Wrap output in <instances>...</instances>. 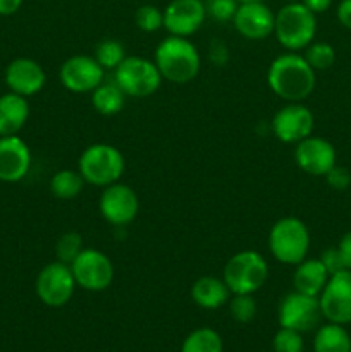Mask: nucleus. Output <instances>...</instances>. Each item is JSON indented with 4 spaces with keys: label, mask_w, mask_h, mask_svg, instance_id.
Segmentation results:
<instances>
[{
    "label": "nucleus",
    "mask_w": 351,
    "mask_h": 352,
    "mask_svg": "<svg viewBox=\"0 0 351 352\" xmlns=\"http://www.w3.org/2000/svg\"><path fill=\"white\" fill-rule=\"evenodd\" d=\"M237 6V0H205L206 17H212L219 23H229L236 14Z\"/></svg>",
    "instance_id": "33"
},
{
    "label": "nucleus",
    "mask_w": 351,
    "mask_h": 352,
    "mask_svg": "<svg viewBox=\"0 0 351 352\" xmlns=\"http://www.w3.org/2000/svg\"><path fill=\"white\" fill-rule=\"evenodd\" d=\"M191 299L196 306L203 309H219L227 305L231 299V291L224 278L200 277L191 285Z\"/></svg>",
    "instance_id": "22"
},
{
    "label": "nucleus",
    "mask_w": 351,
    "mask_h": 352,
    "mask_svg": "<svg viewBox=\"0 0 351 352\" xmlns=\"http://www.w3.org/2000/svg\"><path fill=\"white\" fill-rule=\"evenodd\" d=\"M323 177H326L327 184L332 189H336V191H346L351 186V172L348 168L339 167L337 164Z\"/></svg>",
    "instance_id": "34"
},
{
    "label": "nucleus",
    "mask_w": 351,
    "mask_h": 352,
    "mask_svg": "<svg viewBox=\"0 0 351 352\" xmlns=\"http://www.w3.org/2000/svg\"><path fill=\"white\" fill-rule=\"evenodd\" d=\"M205 19L206 9L203 0H171L164 9V28L174 36H193Z\"/></svg>",
    "instance_id": "16"
},
{
    "label": "nucleus",
    "mask_w": 351,
    "mask_h": 352,
    "mask_svg": "<svg viewBox=\"0 0 351 352\" xmlns=\"http://www.w3.org/2000/svg\"><path fill=\"white\" fill-rule=\"evenodd\" d=\"M306 9L312 10L313 14H322L326 10L330 9L332 6V0H299Z\"/></svg>",
    "instance_id": "38"
},
{
    "label": "nucleus",
    "mask_w": 351,
    "mask_h": 352,
    "mask_svg": "<svg viewBox=\"0 0 351 352\" xmlns=\"http://www.w3.org/2000/svg\"><path fill=\"white\" fill-rule=\"evenodd\" d=\"M240 3H246V2H264V0H237Z\"/></svg>",
    "instance_id": "40"
},
{
    "label": "nucleus",
    "mask_w": 351,
    "mask_h": 352,
    "mask_svg": "<svg viewBox=\"0 0 351 352\" xmlns=\"http://www.w3.org/2000/svg\"><path fill=\"white\" fill-rule=\"evenodd\" d=\"M134 23L145 33H155L164 28V10L151 3H145V6L138 7L136 14H134Z\"/></svg>",
    "instance_id": "31"
},
{
    "label": "nucleus",
    "mask_w": 351,
    "mask_h": 352,
    "mask_svg": "<svg viewBox=\"0 0 351 352\" xmlns=\"http://www.w3.org/2000/svg\"><path fill=\"white\" fill-rule=\"evenodd\" d=\"M267 85L275 96L288 103L303 102L315 89L317 72L303 55L286 52L268 65Z\"/></svg>",
    "instance_id": "1"
},
{
    "label": "nucleus",
    "mask_w": 351,
    "mask_h": 352,
    "mask_svg": "<svg viewBox=\"0 0 351 352\" xmlns=\"http://www.w3.org/2000/svg\"><path fill=\"white\" fill-rule=\"evenodd\" d=\"M222 278L231 294H255L267 282L268 263L257 251H240L227 260Z\"/></svg>",
    "instance_id": "6"
},
{
    "label": "nucleus",
    "mask_w": 351,
    "mask_h": 352,
    "mask_svg": "<svg viewBox=\"0 0 351 352\" xmlns=\"http://www.w3.org/2000/svg\"><path fill=\"white\" fill-rule=\"evenodd\" d=\"M295 162L305 174L323 177L337 164L336 148L330 141L312 134L295 144Z\"/></svg>",
    "instance_id": "15"
},
{
    "label": "nucleus",
    "mask_w": 351,
    "mask_h": 352,
    "mask_svg": "<svg viewBox=\"0 0 351 352\" xmlns=\"http://www.w3.org/2000/svg\"><path fill=\"white\" fill-rule=\"evenodd\" d=\"M30 119V103L26 96L17 93L0 95V138L14 136L26 126Z\"/></svg>",
    "instance_id": "20"
},
{
    "label": "nucleus",
    "mask_w": 351,
    "mask_h": 352,
    "mask_svg": "<svg viewBox=\"0 0 351 352\" xmlns=\"http://www.w3.org/2000/svg\"><path fill=\"white\" fill-rule=\"evenodd\" d=\"M162 74L153 60L145 57H126L114 71V81L131 98H148L162 85Z\"/></svg>",
    "instance_id": "7"
},
{
    "label": "nucleus",
    "mask_w": 351,
    "mask_h": 352,
    "mask_svg": "<svg viewBox=\"0 0 351 352\" xmlns=\"http://www.w3.org/2000/svg\"><path fill=\"white\" fill-rule=\"evenodd\" d=\"M315 129V117L301 102L286 103L272 119V133L281 143L298 144L312 136Z\"/></svg>",
    "instance_id": "12"
},
{
    "label": "nucleus",
    "mask_w": 351,
    "mask_h": 352,
    "mask_svg": "<svg viewBox=\"0 0 351 352\" xmlns=\"http://www.w3.org/2000/svg\"><path fill=\"white\" fill-rule=\"evenodd\" d=\"M155 65L165 81L186 85L202 71V55L189 38L169 34L155 50Z\"/></svg>",
    "instance_id": "2"
},
{
    "label": "nucleus",
    "mask_w": 351,
    "mask_h": 352,
    "mask_svg": "<svg viewBox=\"0 0 351 352\" xmlns=\"http://www.w3.org/2000/svg\"><path fill=\"white\" fill-rule=\"evenodd\" d=\"M85 179L79 174L78 170H58L52 175L50 179V192L57 199H74L76 196H79L85 188Z\"/></svg>",
    "instance_id": "25"
},
{
    "label": "nucleus",
    "mask_w": 351,
    "mask_h": 352,
    "mask_svg": "<svg viewBox=\"0 0 351 352\" xmlns=\"http://www.w3.org/2000/svg\"><path fill=\"white\" fill-rule=\"evenodd\" d=\"M320 261L323 263L326 270L329 272V275L337 274V272H341V270H346V268H344V263H343V258H341L337 248H329V250L323 251V253L320 254Z\"/></svg>",
    "instance_id": "35"
},
{
    "label": "nucleus",
    "mask_w": 351,
    "mask_h": 352,
    "mask_svg": "<svg viewBox=\"0 0 351 352\" xmlns=\"http://www.w3.org/2000/svg\"><path fill=\"white\" fill-rule=\"evenodd\" d=\"M322 316L330 323H351V270L330 275L319 296Z\"/></svg>",
    "instance_id": "13"
},
{
    "label": "nucleus",
    "mask_w": 351,
    "mask_h": 352,
    "mask_svg": "<svg viewBox=\"0 0 351 352\" xmlns=\"http://www.w3.org/2000/svg\"><path fill=\"white\" fill-rule=\"evenodd\" d=\"M336 16L341 26L351 31V0H341L336 9Z\"/></svg>",
    "instance_id": "37"
},
{
    "label": "nucleus",
    "mask_w": 351,
    "mask_h": 352,
    "mask_svg": "<svg viewBox=\"0 0 351 352\" xmlns=\"http://www.w3.org/2000/svg\"><path fill=\"white\" fill-rule=\"evenodd\" d=\"M286 2H288V3L289 2H299V0H286Z\"/></svg>",
    "instance_id": "41"
},
{
    "label": "nucleus",
    "mask_w": 351,
    "mask_h": 352,
    "mask_svg": "<svg viewBox=\"0 0 351 352\" xmlns=\"http://www.w3.org/2000/svg\"><path fill=\"white\" fill-rule=\"evenodd\" d=\"M58 81L71 93H92L105 81V69L93 55H72L58 69Z\"/></svg>",
    "instance_id": "14"
},
{
    "label": "nucleus",
    "mask_w": 351,
    "mask_h": 352,
    "mask_svg": "<svg viewBox=\"0 0 351 352\" xmlns=\"http://www.w3.org/2000/svg\"><path fill=\"white\" fill-rule=\"evenodd\" d=\"M224 344L219 333L209 327H202L189 333L181 346V352H222Z\"/></svg>",
    "instance_id": "26"
},
{
    "label": "nucleus",
    "mask_w": 351,
    "mask_h": 352,
    "mask_svg": "<svg viewBox=\"0 0 351 352\" xmlns=\"http://www.w3.org/2000/svg\"><path fill=\"white\" fill-rule=\"evenodd\" d=\"M257 309L253 294H233L229 299V313L237 323H250L257 316Z\"/></svg>",
    "instance_id": "30"
},
{
    "label": "nucleus",
    "mask_w": 351,
    "mask_h": 352,
    "mask_svg": "<svg viewBox=\"0 0 351 352\" xmlns=\"http://www.w3.org/2000/svg\"><path fill=\"white\" fill-rule=\"evenodd\" d=\"M83 250H85V246H83L81 234L76 232V230H69L58 237L57 244H55V256L62 263L71 265Z\"/></svg>",
    "instance_id": "29"
},
{
    "label": "nucleus",
    "mask_w": 351,
    "mask_h": 352,
    "mask_svg": "<svg viewBox=\"0 0 351 352\" xmlns=\"http://www.w3.org/2000/svg\"><path fill=\"white\" fill-rule=\"evenodd\" d=\"M310 230L298 217H282L272 226L268 232V251L275 261L296 267L310 251Z\"/></svg>",
    "instance_id": "3"
},
{
    "label": "nucleus",
    "mask_w": 351,
    "mask_h": 352,
    "mask_svg": "<svg viewBox=\"0 0 351 352\" xmlns=\"http://www.w3.org/2000/svg\"><path fill=\"white\" fill-rule=\"evenodd\" d=\"M337 251H339L341 258L346 270H351V230H348L343 237H341L339 244H337Z\"/></svg>",
    "instance_id": "36"
},
{
    "label": "nucleus",
    "mask_w": 351,
    "mask_h": 352,
    "mask_svg": "<svg viewBox=\"0 0 351 352\" xmlns=\"http://www.w3.org/2000/svg\"><path fill=\"white\" fill-rule=\"evenodd\" d=\"M329 277V272L326 270L320 258H305L301 263H298L295 267L292 287H295L296 292L319 298L320 292L326 287Z\"/></svg>",
    "instance_id": "21"
},
{
    "label": "nucleus",
    "mask_w": 351,
    "mask_h": 352,
    "mask_svg": "<svg viewBox=\"0 0 351 352\" xmlns=\"http://www.w3.org/2000/svg\"><path fill=\"white\" fill-rule=\"evenodd\" d=\"M127 96L117 86L116 81H103L92 91V105L100 116H117L124 109Z\"/></svg>",
    "instance_id": "23"
},
{
    "label": "nucleus",
    "mask_w": 351,
    "mask_h": 352,
    "mask_svg": "<svg viewBox=\"0 0 351 352\" xmlns=\"http://www.w3.org/2000/svg\"><path fill=\"white\" fill-rule=\"evenodd\" d=\"M76 285L89 292H102L114 280V265L100 250H83L71 265Z\"/></svg>",
    "instance_id": "9"
},
{
    "label": "nucleus",
    "mask_w": 351,
    "mask_h": 352,
    "mask_svg": "<svg viewBox=\"0 0 351 352\" xmlns=\"http://www.w3.org/2000/svg\"><path fill=\"white\" fill-rule=\"evenodd\" d=\"M279 325L284 329L296 330L299 333L317 329L322 316L320 301L315 296H306L301 292H289L279 302L277 309Z\"/></svg>",
    "instance_id": "10"
},
{
    "label": "nucleus",
    "mask_w": 351,
    "mask_h": 352,
    "mask_svg": "<svg viewBox=\"0 0 351 352\" xmlns=\"http://www.w3.org/2000/svg\"><path fill=\"white\" fill-rule=\"evenodd\" d=\"M93 57L105 71H116L120 62L126 58V50H124V45L120 41L105 38V40L96 45Z\"/></svg>",
    "instance_id": "27"
},
{
    "label": "nucleus",
    "mask_w": 351,
    "mask_h": 352,
    "mask_svg": "<svg viewBox=\"0 0 351 352\" xmlns=\"http://www.w3.org/2000/svg\"><path fill=\"white\" fill-rule=\"evenodd\" d=\"M305 60L312 65L313 71H327L336 62V50L330 43L326 41H312L305 48Z\"/></svg>",
    "instance_id": "28"
},
{
    "label": "nucleus",
    "mask_w": 351,
    "mask_h": 352,
    "mask_svg": "<svg viewBox=\"0 0 351 352\" xmlns=\"http://www.w3.org/2000/svg\"><path fill=\"white\" fill-rule=\"evenodd\" d=\"M315 352H351V337L344 325L327 322L319 327L313 337Z\"/></svg>",
    "instance_id": "24"
},
{
    "label": "nucleus",
    "mask_w": 351,
    "mask_h": 352,
    "mask_svg": "<svg viewBox=\"0 0 351 352\" xmlns=\"http://www.w3.org/2000/svg\"><path fill=\"white\" fill-rule=\"evenodd\" d=\"M233 24L237 33L246 40H267L270 34H274L275 14L264 2L240 3L233 17Z\"/></svg>",
    "instance_id": "17"
},
{
    "label": "nucleus",
    "mask_w": 351,
    "mask_h": 352,
    "mask_svg": "<svg viewBox=\"0 0 351 352\" xmlns=\"http://www.w3.org/2000/svg\"><path fill=\"white\" fill-rule=\"evenodd\" d=\"M272 349L274 352H303L301 333L281 327L272 340Z\"/></svg>",
    "instance_id": "32"
},
{
    "label": "nucleus",
    "mask_w": 351,
    "mask_h": 352,
    "mask_svg": "<svg viewBox=\"0 0 351 352\" xmlns=\"http://www.w3.org/2000/svg\"><path fill=\"white\" fill-rule=\"evenodd\" d=\"M274 34L288 52L305 50L317 34V14L301 2H289L275 14Z\"/></svg>",
    "instance_id": "4"
},
{
    "label": "nucleus",
    "mask_w": 351,
    "mask_h": 352,
    "mask_svg": "<svg viewBox=\"0 0 351 352\" xmlns=\"http://www.w3.org/2000/svg\"><path fill=\"white\" fill-rule=\"evenodd\" d=\"M3 79H6V85L10 91L30 98V96H34L43 89L45 82H47V74L36 60L19 57L14 58L7 65Z\"/></svg>",
    "instance_id": "18"
},
{
    "label": "nucleus",
    "mask_w": 351,
    "mask_h": 352,
    "mask_svg": "<svg viewBox=\"0 0 351 352\" xmlns=\"http://www.w3.org/2000/svg\"><path fill=\"white\" fill-rule=\"evenodd\" d=\"M23 6V0H0V16H12Z\"/></svg>",
    "instance_id": "39"
},
{
    "label": "nucleus",
    "mask_w": 351,
    "mask_h": 352,
    "mask_svg": "<svg viewBox=\"0 0 351 352\" xmlns=\"http://www.w3.org/2000/svg\"><path fill=\"white\" fill-rule=\"evenodd\" d=\"M124 168V155L116 146L107 143L89 144L83 150L78 160V172L83 175L86 184L95 188H107L114 182H119Z\"/></svg>",
    "instance_id": "5"
},
{
    "label": "nucleus",
    "mask_w": 351,
    "mask_h": 352,
    "mask_svg": "<svg viewBox=\"0 0 351 352\" xmlns=\"http://www.w3.org/2000/svg\"><path fill=\"white\" fill-rule=\"evenodd\" d=\"M76 280L69 265L52 261L38 272L34 291L38 299L50 308H62L71 301L76 291Z\"/></svg>",
    "instance_id": "8"
},
{
    "label": "nucleus",
    "mask_w": 351,
    "mask_h": 352,
    "mask_svg": "<svg viewBox=\"0 0 351 352\" xmlns=\"http://www.w3.org/2000/svg\"><path fill=\"white\" fill-rule=\"evenodd\" d=\"M31 168V151L17 134L0 138V181L19 182Z\"/></svg>",
    "instance_id": "19"
},
{
    "label": "nucleus",
    "mask_w": 351,
    "mask_h": 352,
    "mask_svg": "<svg viewBox=\"0 0 351 352\" xmlns=\"http://www.w3.org/2000/svg\"><path fill=\"white\" fill-rule=\"evenodd\" d=\"M100 215L105 222L114 227H126L138 217L140 212V199L133 188L123 182L103 188L98 199Z\"/></svg>",
    "instance_id": "11"
}]
</instances>
